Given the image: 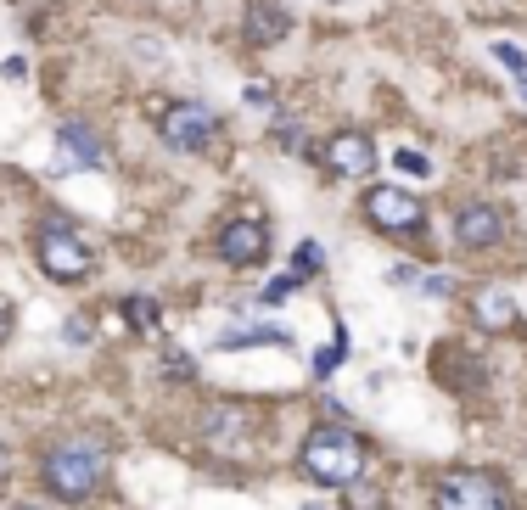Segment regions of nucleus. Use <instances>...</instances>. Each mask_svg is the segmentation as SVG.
I'll return each instance as SVG.
<instances>
[{
    "label": "nucleus",
    "instance_id": "7ed1b4c3",
    "mask_svg": "<svg viewBox=\"0 0 527 510\" xmlns=\"http://www.w3.org/2000/svg\"><path fill=\"white\" fill-rule=\"evenodd\" d=\"M197 432H202V443H208V454H225V460H253L258 438H264V415L247 410V404H214V410H202Z\"/></svg>",
    "mask_w": 527,
    "mask_h": 510
},
{
    "label": "nucleus",
    "instance_id": "39448f33",
    "mask_svg": "<svg viewBox=\"0 0 527 510\" xmlns=\"http://www.w3.org/2000/svg\"><path fill=\"white\" fill-rule=\"evenodd\" d=\"M163 146L169 152H186V157H197V152H208V146L219 141V113L208 107V101H174L169 113H163Z\"/></svg>",
    "mask_w": 527,
    "mask_h": 510
},
{
    "label": "nucleus",
    "instance_id": "9d476101",
    "mask_svg": "<svg viewBox=\"0 0 527 510\" xmlns=\"http://www.w3.org/2000/svg\"><path fill=\"white\" fill-rule=\"evenodd\" d=\"M264 253H270V230L258 225V219H230L219 230V258L225 264H258Z\"/></svg>",
    "mask_w": 527,
    "mask_h": 510
},
{
    "label": "nucleus",
    "instance_id": "6ab92c4d",
    "mask_svg": "<svg viewBox=\"0 0 527 510\" xmlns=\"http://www.w3.org/2000/svg\"><path fill=\"white\" fill-rule=\"evenodd\" d=\"M163 376H169V382H191V376H197V365H191V354L169 348V354H163Z\"/></svg>",
    "mask_w": 527,
    "mask_h": 510
},
{
    "label": "nucleus",
    "instance_id": "f8f14e48",
    "mask_svg": "<svg viewBox=\"0 0 527 510\" xmlns=\"http://www.w3.org/2000/svg\"><path fill=\"white\" fill-rule=\"evenodd\" d=\"M242 34H247V45H275V40L292 34V17H286L275 0H253L247 17H242Z\"/></svg>",
    "mask_w": 527,
    "mask_h": 510
},
{
    "label": "nucleus",
    "instance_id": "bb28decb",
    "mask_svg": "<svg viewBox=\"0 0 527 510\" xmlns=\"http://www.w3.org/2000/svg\"><path fill=\"white\" fill-rule=\"evenodd\" d=\"M12 320H17V314H12V303H6V298H0V342H6V337H12Z\"/></svg>",
    "mask_w": 527,
    "mask_h": 510
},
{
    "label": "nucleus",
    "instance_id": "4be33fe9",
    "mask_svg": "<svg viewBox=\"0 0 527 510\" xmlns=\"http://www.w3.org/2000/svg\"><path fill=\"white\" fill-rule=\"evenodd\" d=\"M90 337H96V331H90V320H85V314H73L68 326H62V342H73V348H79V342H90Z\"/></svg>",
    "mask_w": 527,
    "mask_h": 510
},
{
    "label": "nucleus",
    "instance_id": "a878e982",
    "mask_svg": "<svg viewBox=\"0 0 527 510\" xmlns=\"http://www.w3.org/2000/svg\"><path fill=\"white\" fill-rule=\"evenodd\" d=\"M421 292H427V298H449V275H432V281H421Z\"/></svg>",
    "mask_w": 527,
    "mask_h": 510
},
{
    "label": "nucleus",
    "instance_id": "6e6552de",
    "mask_svg": "<svg viewBox=\"0 0 527 510\" xmlns=\"http://www.w3.org/2000/svg\"><path fill=\"white\" fill-rule=\"evenodd\" d=\"M320 157H326V169L337 174V180H365V174L376 169V146H371V135H359V129L331 135Z\"/></svg>",
    "mask_w": 527,
    "mask_h": 510
},
{
    "label": "nucleus",
    "instance_id": "9b49d317",
    "mask_svg": "<svg viewBox=\"0 0 527 510\" xmlns=\"http://www.w3.org/2000/svg\"><path fill=\"white\" fill-rule=\"evenodd\" d=\"M57 169H101V135L79 118L57 129Z\"/></svg>",
    "mask_w": 527,
    "mask_h": 510
},
{
    "label": "nucleus",
    "instance_id": "20e7f679",
    "mask_svg": "<svg viewBox=\"0 0 527 510\" xmlns=\"http://www.w3.org/2000/svg\"><path fill=\"white\" fill-rule=\"evenodd\" d=\"M34 258H40V270L57 286H79L96 270L90 247L73 236V225H62V219H40V225H34Z\"/></svg>",
    "mask_w": 527,
    "mask_h": 510
},
{
    "label": "nucleus",
    "instance_id": "a211bd4d",
    "mask_svg": "<svg viewBox=\"0 0 527 510\" xmlns=\"http://www.w3.org/2000/svg\"><path fill=\"white\" fill-rule=\"evenodd\" d=\"M494 57H499V68H511L516 79H527V51H522V45L499 40V45H494Z\"/></svg>",
    "mask_w": 527,
    "mask_h": 510
},
{
    "label": "nucleus",
    "instance_id": "2eb2a0df",
    "mask_svg": "<svg viewBox=\"0 0 527 510\" xmlns=\"http://www.w3.org/2000/svg\"><path fill=\"white\" fill-rule=\"evenodd\" d=\"M342 510H387V494H382V488H371V482H348Z\"/></svg>",
    "mask_w": 527,
    "mask_h": 510
},
{
    "label": "nucleus",
    "instance_id": "f03ea898",
    "mask_svg": "<svg viewBox=\"0 0 527 510\" xmlns=\"http://www.w3.org/2000/svg\"><path fill=\"white\" fill-rule=\"evenodd\" d=\"M298 466L309 471L314 482H326V488H348V482H359V471H365V443H359L354 432H342V426H314L298 449Z\"/></svg>",
    "mask_w": 527,
    "mask_h": 510
},
{
    "label": "nucleus",
    "instance_id": "1a4fd4ad",
    "mask_svg": "<svg viewBox=\"0 0 527 510\" xmlns=\"http://www.w3.org/2000/svg\"><path fill=\"white\" fill-rule=\"evenodd\" d=\"M499 236H505V213L488 208V202H471V208H460V213H455V241L466 247V253L499 247Z\"/></svg>",
    "mask_w": 527,
    "mask_h": 510
},
{
    "label": "nucleus",
    "instance_id": "ddd939ff",
    "mask_svg": "<svg viewBox=\"0 0 527 510\" xmlns=\"http://www.w3.org/2000/svg\"><path fill=\"white\" fill-rule=\"evenodd\" d=\"M471 309H477V326L483 331H511L516 326V298L505 292V286H477Z\"/></svg>",
    "mask_w": 527,
    "mask_h": 510
},
{
    "label": "nucleus",
    "instance_id": "423d86ee",
    "mask_svg": "<svg viewBox=\"0 0 527 510\" xmlns=\"http://www.w3.org/2000/svg\"><path fill=\"white\" fill-rule=\"evenodd\" d=\"M438 510H511V488L488 471H443Z\"/></svg>",
    "mask_w": 527,
    "mask_h": 510
},
{
    "label": "nucleus",
    "instance_id": "b1692460",
    "mask_svg": "<svg viewBox=\"0 0 527 510\" xmlns=\"http://www.w3.org/2000/svg\"><path fill=\"white\" fill-rule=\"evenodd\" d=\"M242 101H247V107H270L275 90H270V85H247V90H242Z\"/></svg>",
    "mask_w": 527,
    "mask_h": 510
},
{
    "label": "nucleus",
    "instance_id": "f3484780",
    "mask_svg": "<svg viewBox=\"0 0 527 510\" xmlns=\"http://www.w3.org/2000/svg\"><path fill=\"white\" fill-rule=\"evenodd\" d=\"M124 314L135 320V331H157V303H152V298H129Z\"/></svg>",
    "mask_w": 527,
    "mask_h": 510
},
{
    "label": "nucleus",
    "instance_id": "dca6fc26",
    "mask_svg": "<svg viewBox=\"0 0 527 510\" xmlns=\"http://www.w3.org/2000/svg\"><path fill=\"white\" fill-rule=\"evenodd\" d=\"M320 264H326L320 241H298V247H292V270L298 275H320Z\"/></svg>",
    "mask_w": 527,
    "mask_h": 510
},
{
    "label": "nucleus",
    "instance_id": "4468645a",
    "mask_svg": "<svg viewBox=\"0 0 527 510\" xmlns=\"http://www.w3.org/2000/svg\"><path fill=\"white\" fill-rule=\"evenodd\" d=\"M258 342L286 348V331L281 326H230V331H219V348H258Z\"/></svg>",
    "mask_w": 527,
    "mask_h": 510
},
{
    "label": "nucleus",
    "instance_id": "5701e85b",
    "mask_svg": "<svg viewBox=\"0 0 527 510\" xmlns=\"http://www.w3.org/2000/svg\"><path fill=\"white\" fill-rule=\"evenodd\" d=\"M393 163H399L404 174H415V180H421V174H432V163L421 152H393Z\"/></svg>",
    "mask_w": 527,
    "mask_h": 510
},
{
    "label": "nucleus",
    "instance_id": "cd10ccee",
    "mask_svg": "<svg viewBox=\"0 0 527 510\" xmlns=\"http://www.w3.org/2000/svg\"><path fill=\"white\" fill-rule=\"evenodd\" d=\"M281 146H286V152H303V141H298V129H292V124H281Z\"/></svg>",
    "mask_w": 527,
    "mask_h": 510
},
{
    "label": "nucleus",
    "instance_id": "393cba45",
    "mask_svg": "<svg viewBox=\"0 0 527 510\" xmlns=\"http://www.w3.org/2000/svg\"><path fill=\"white\" fill-rule=\"evenodd\" d=\"M415 275H421L415 264H393V270H387V281H393V286H415Z\"/></svg>",
    "mask_w": 527,
    "mask_h": 510
},
{
    "label": "nucleus",
    "instance_id": "c85d7f7f",
    "mask_svg": "<svg viewBox=\"0 0 527 510\" xmlns=\"http://www.w3.org/2000/svg\"><path fill=\"white\" fill-rule=\"evenodd\" d=\"M0 477H6V454H0Z\"/></svg>",
    "mask_w": 527,
    "mask_h": 510
},
{
    "label": "nucleus",
    "instance_id": "c756f323",
    "mask_svg": "<svg viewBox=\"0 0 527 510\" xmlns=\"http://www.w3.org/2000/svg\"><path fill=\"white\" fill-rule=\"evenodd\" d=\"M17 510H40V505H17Z\"/></svg>",
    "mask_w": 527,
    "mask_h": 510
},
{
    "label": "nucleus",
    "instance_id": "412c9836",
    "mask_svg": "<svg viewBox=\"0 0 527 510\" xmlns=\"http://www.w3.org/2000/svg\"><path fill=\"white\" fill-rule=\"evenodd\" d=\"M342 370V337L331 342V348H320V354H314V376H337Z\"/></svg>",
    "mask_w": 527,
    "mask_h": 510
},
{
    "label": "nucleus",
    "instance_id": "0eeeda50",
    "mask_svg": "<svg viewBox=\"0 0 527 510\" xmlns=\"http://www.w3.org/2000/svg\"><path fill=\"white\" fill-rule=\"evenodd\" d=\"M365 219H371L382 236H421L427 208H421V197H410L404 185H371V191H365Z\"/></svg>",
    "mask_w": 527,
    "mask_h": 510
},
{
    "label": "nucleus",
    "instance_id": "f257e3e1",
    "mask_svg": "<svg viewBox=\"0 0 527 510\" xmlns=\"http://www.w3.org/2000/svg\"><path fill=\"white\" fill-rule=\"evenodd\" d=\"M101 477H107V454H101L96 438H68L40 460V482L68 505H85L101 488Z\"/></svg>",
    "mask_w": 527,
    "mask_h": 510
},
{
    "label": "nucleus",
    "instance_id": "aec40b11",
    "mask_svg": "<svg viewBox=\"0 0 527 510\" xmlns=\"http://www.w3.org/2000/svg\"><path fill=\"white\" fill-rule=\"evenodd\" d=\"M303 281H309V275H298V270H292V275H281V281H270V286H264V303H281V298H292V292H298Z\"/></svg>",
    "mask_w": 527,
    "mask_h": 510
}]
</instances>
